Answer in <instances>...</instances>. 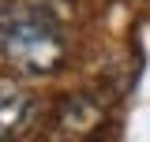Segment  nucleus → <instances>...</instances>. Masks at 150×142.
<instances>
[{
	"label": "nucleus",
	"instance_id": "nucleus-1",
	"mask_svg": "<svg viewBox=\"0 0 150 142\" xmlns=\"http://www.w3.org/2000/svg\"><path fill=\"white\" fill-rule=\"evenodd\" d=\"M0 49L4 60L23 75H49L64 64V37L60 26L38 8H15L0 22Z\"/></svg>",
	"mask_w": 150,
	"mask_h": 142
},
{
	"label": "nucleus",
	"instance_id": "nucleus-2",
	"mask_svg": "<svg viewBox=\"0 0 150 142\" xmlns=\"http://www.w3.org/2000/svg\"><path fill=\"white\" fill-rule=\"evenodd\" d=\"M30 120V97L26 90L15 82H0V138L23 131V124Z\"/></svg>",
	"mask_w": 150,
	"mask_h": 142
},
{
	"label": "nucleus",
	"instance_id": "nucleus-3",
	"mask_svg": "<svg viewBox=\"0 0 150 142\" xmlns=\"http://www.w3.org/2000/svg\"><path fill=\"white\" fill-rule=\"evenodd\" d=\"M101 120V112H98V105H90L86 97H68L64 105H60V124L68 127V131H90L94 124Z\"/></svg>",
	"mask_w": 150,
	"mask_h": 142
}]
</instances>
